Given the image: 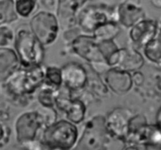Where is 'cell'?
Masks as SVG:
<instances>
[{
    "mask_svg": "<svg viewBox=\"0 0 161 150\" xmlns=\"http://www.w3.org/2000/svg\"><path fill=\"white\" fill-rule=\"evenodd\" d=\"M14 3L13 1L0 2V23L2 25L17 20V17L14 9Z\"/></svg>",
    "mask_w": 161,
    "mask_h": 150,
    "instance_id": "22",
    "label": "cell"
},
{
    "mask_svg": "<svg viewBox=\"0 0 161 150\" xmlns=\"http://www.w3.org/2000/svg\"><path fill=\"white\" fill-rule=\"evenodd\" d=\"M117 16L118 21L127 28H133L137 24L146 19L145 11L130 2H124L119 5Z\"/></svg>",
    "mask_w": 161,
    "mask_h": 150,
    "instance_id": "16",
    "label": "cell"
},
{
    "mask_svg": "<svg viewBox=\"0 0 161 150\" xmlns=\"http://www.w3.org/2000/svg\"><path fill=\"white\" fill-rule=\"evenodd\" d=\"M105 81L116 94H124L131 88L133 79L128 72L113 68L107 72Z\"/></svg>",
    "mask_w": 161,
    "mask_h": 150,
    "instance_id": "15",
    "label": "cell"
},
{
    "mask_svg": "<svg viewBox=\"0 0 161 150\" xmlns=\"http://www.w3.org/2000/svg\"><path fill=\"white\" fill-rule=\"evenodd\" d=\"M126 142L135 146L161 148V130L157 124H146L130 134Z\"/></svg>",
    "mask_w": 161,
    "mask_h": 150,
    "instance_id": "11",
    "label": "cell"
},
{
    "mask_svg": "<svg viewBox=\"0 0 161 150\" xmlns=\"http://www.w3.org/2000/svg\"><path fill=\"white\" fill-rule=\"evenodd\" d=\"M44 124L43 117L38 112H27L16 123L17 140L20 145L35 141L39 129Z\"/></svg>",
    "mask_w": 161,
    "mask_h": 150,
    "instance_id": "7",
    "label": "cell"
},
{
    "mask_svg": "<svg viewBox=\"0 0 161 150\" xmlns=\"http://www.w3.org/2000/svg\"><path fill=\"white\" fill-rule=\"evenodd\" d=\"M45 83V71L40 65L20 68L6 80V86L10 94L17 96L32 94Z\"/></svg>",
    "mask_w": 161,
    "mask_h": 150,
    "instance_id": "1",
    "label": "cell"
},
{
    "mask_svg": "<svg viewBox=\"0 0 161 150\" xmlns=\"http://www.w3.org/2000/svg\"><path fill=\"white\" fill-rule=\"evenodd\" d=\"M124 150H145V149H143L142 146H135V145H130V146H127V147Z\"/></svg>",
    "mask_w": 161,
    "mask_h": 150,
    "instance_id": "29",
    "label": "cell"
},
{
    "mask_svg": "<svg viewBox=\"0 0 161 150\" xmlns=\"http://www.w3.org/2000/svg\"><path fill=\"white\" fill-rule=\"evenodd\" d=\"M55 105L60 110L65 113L67 118L71 123L80 124L84 119L86 106L83 102L78 99L62 97L58 94L55 101Z\"/></svg>",
    "mask_w": 161,
    "mask_h": 150,
    "instance_id": "14",
    "label": "cell"
},
{
    "mask_svg": "<svg viewBox=\"0 0 161 150\" xmlns=\"http://www.w3.org/2000/svg\"><path fill=\"white\" fill-rule=\"evenodd\" d=\"M31 31L43 46L53 43L57 39L59 25L57 17L51 12L41 11L30 22Z\"/></svg>",
    "mask_w": 161,
    "mask_h": 150,
    "instance_id": "6",
    "label": "cell"
},
{
    "mask_svg": "<svg viewBox=\"0 0 161 150\" xmlns=\"http://www.w3.org/2000/svg\"><path fill=\"white\" fill-rule=\"evenodd\" d=\"M57 91L52 89L47 86V87L43 88L42 91L39 92L38 99L39 102L42 104L43 106L47 108H52L55 105V101L58 94H57Z\"/></svg>",
    "mask_w": 161,
    "mask_h": 150,
    "instance_id": "23",
    "label": "cell"
},
{
    "mask_svg": "<svg viewBox=\"0 0 161 150\" xmlns=\"http://www.w3.org/2000/svg\"><path fill=\"white\" fill-rule=\"evenodd\" d=\"M117 21V12L106 5H90L82 9L79 16L80 28L87 33H94L106 24Z\"/></svg>",
    "mask_w": 161,
    "mask_h": 150,
    "instance_id": "4",
    "label": "cell"
},
{
    "mask_svg": "<svg viewBox=\"0 0 161 150\" xmlns=\"http://www.w3.org/2000/svg\"><path fill=\"white\" fill-rule=\"evenodd\" d=\"M85 1H58V17L62 26L71 28L76 23V13Z\"/></svg>",
    "mask_w": 161,
    "mask_h": 150,
    "instance_id": "18",
    "label": "cell"
},
{
    "mask_svg": "<svg viewBox=\"0 0 161 150\" xmlns=\"http://www.w3.org/2000/svg\"><path fill=\"white\" fill-rule=\"evenodd\" d=\"M20 58L15 51L9 48L0 50V77L5 82L20 69Z\"/></svg>",
    "mask_w": 161,
    "mask_h": 150,
    "instance_id": "17",
    "label": "cell"
},
{
    "mask_svg": "<svg viewBox=\"0 0 161 150\" xmlns=\"http://www.w3.org/2000/svg\"><path fill=\"white\" fill-rule=\"evenodd\" d=\"M14 39V33L7 26L1 25L0 28V45L2 48L9 45Z\"/></svg>",
    "mask_w": 161,
    "mask_h": 150,
    "instance_id": "26",
    "label": "cell"
},
{
    "mask_svg": "<svg viewBox=\"0 0 161 150\" xmlns=\"http://www.w3.org/2000/svg\"><path fill=\"white\" fill-rule=\"evenodd\" d=\"M43 47L31 31L21 29L17 33L15 47L23 68L42 64L45 55Z\"/></svg>",
    "mask_w": 161,
    "mask_h": 150,
    "instance_id": "2",
    "label": "cell"
},
{
    "mask_svg": "<svg viewBox=\"0 0 161 150\" xmlns=\"http://www.w3.org/2000/svg\"><path fill=\"white\" fill-rule=\"evenodd\" d=\"M36 1L33 0H19L15 2V9L19 15L28 17L36 7Z\"/></svg>",
    "mask_w": 161,
    "mask_h": 150,
    "instance_id": "24",
    "label": "cell"
},
{
    "mask_svg": "<svg viewBox=\"0 0 161 150\" xmlns=\"http://www.w3.org/2000/svg\"><path fill=\"white\" fill-rule=\"evenodd\" d=\"M107 64L116 69L126 71L139 69L144 64L142 56L135 50L119 49L108 61Z\"/></svg>",
    "mask_w": 161,
    "mask_h": 150,
    "instance_id": "10",
    "label": "cell"
},
{
    "mask_svg": "<svg viewBox=\"0 0 161 150\" xmlns=\"http://www.w3.org/2000/svg\"><path fill=\"white\" fill-rule=\"evenodd\" d=\"M45 83L47 86L57 90L63 83L61 69L57 67H48L45 71Z\"/></svg>",
    "mask_w": 161,
    "mask_h": 150,
    "instance_id": "21",
    "label": "cell"
},
{
    "mask_svg": "<svg viewBox=\"0 0 161 150\" xmlns=\"http://www.w3.org/2000/svg\"><path fill=\"white\" fill-rule=\"evenodd\" d=\"M109 135L105 126V119L95 116L86 124L82 138L73 150H106Z\"/></svg>",
    "mask_w": 161,
    "mask_h": 150,
    "instance_id": "5",
    "label": "cell"
},
{
    "mask_svg": "<svg viewBox=\"0 0 161 150\" xmlns=\"http://www.w3.org/2000/svg\"><path fill=\"white\" fill-rule=\"evenodd\" d=\"M62 81L64 86L72 91L84 87L88 81L86 69L76 62H69L61 68Z\"/></svg>",
    "mask_w": 161,
    "mask_h": 150,
    "instance_id": "12",
    "label": "cell"
},
{
    "mask_svg": "<svg viewBox=\"0 0 161 150\" xmlns=\"http://www.w3.org/2000/svg\"><path fill=\"white\" fill-rule=\"evenodd\" d=\"M128 109L118 108L112 111L105 118V126L108 134L118 139L127 141L130 135V124L133 118Z\"/></svg>",
    "mask_w": 161,
    "mask_h": 150,
    "instance_id": "8",
    "label": "cell"
},
{
    "mask_svg": "<svg viewBox=\"0 0 161 150\" xmlns=\"http://www.w3.org/2000/svg\"><path fill=\"white\" fill-rule=\"evenodd\" d=\"M77 138V127L72 123L61 119L47 126L41 140L51 147L70 150L75 148Z\"/></svg>",
    "mask_w": 161,
    "mask_h": 150,
    "instance_id": "3",
    "label": "cell"
},
{
    "mask_svg": "<svg viewBox=\"0 0 161 150\" xmlns=\"http://www.w3.org/2000/svg\"><path fill=\"white\" fill-rule=\"evenodd\" d=\"M120 28L116 23H108L97 28L94 33L93 37L97 42L112 41L119 33Z\"/></svg>",
    "mask_w": 161,
    "mask_h": 150,
    "instance_id": "20",
    "label": "cell"
},
{
    "mask_svg": "<svg viewBox=\"0 0 161 150\" xmlns=\"http://www.w3.org/2000/svg\"><path fill=\"white\" fill-rule=\"evenodd\" d=\"M26 150H61L45 144L42 140H35L23 145Z\"/></svg>",
    "mask_w": 161,
    "mask_h": 150,
    "instance_id": "27",
    "label": "cell"
},
{
    "mask_svg": "<svg viewBox=\"0 0 161 150\" xmlns=\"http://www.w3.org/2000/svg\"><path fill=\"white\" fill-rule=\"evenodd\" d=\"M151 3H152L156 7L161 8V1H152Z\"/></svg>",
    "mask_w": 161,
    "mask_h": 150,
    "instance_id": "31",
    "label": "cell"
},
{
    "mask_svg": "<svg viewBox=\"0 0 161 150\" xmlns=\"http://www.w3.org/2000/svg\"><path fill=\"white\" fill-rule=\"evenodd\" d=\"M157 125L161 130V108L158 110L157 114Z\"/></svg>",
    "mask_w": 161,
    "mask_h": 150,
    "instance_id": "30",
    "label": "cell"
},
{
    "mask_svg": "<svg viewBox=\"0 0 161 150\" xmlns=\"http://www.w3.org/2000/svg\"><path fill=\"white\" fill-rule=\"evenodd\" d=\"M74 52L90 62L106 63L99 43L93 36H80L72 44Z\"/></svg>",
    "mask_w": 161,
    "mask_h": 150,
    "instance_id": "9",
    "label": "cell"
},
{
    "mask_svg": "<svg viewBox=\"0 0 161 150\" xmlns=\"http://www.w3.org/2000/svg\"><path fill=\"white\" fill-rule=\"evenodd\" d=\"M144 53L149 61L161 66V31L160 29L157 37L144 47Z\"/></svg>",
    "mask_w": 161,
    "mask_h": 150,
    "instance_id": "19",
    "label": "cell"
},
{
    "mask_svg": "<svg viewBox=\"0 0 161 150\" xmlns=\"http://www.w3.org/2000/svg\"><path fill=\"white\" fill-rule=\"evenodd\" d=\"M9 135H10V130L9 127L5 124H2L1 126V147H3L6 144H7L8 141L9 139Z\"/></svg>",
    "mask_w": 161,
    "mask_h": 150,
    "instance_id": "28",
    "label": "cell"
},
{
    "mask_svg": "<svg viewBox=\"0 0 161 150\" xmlns=\"http://www.w3.org/2000/svg\"><path fill=\"white\" fill-rule=\"evenodd\" d=\"M157 31H159L158 24L156 20L145 19L131 28L130 36L134 43L145 47L157 37Z\"/></svg>",
    "mask_w": 161,
    "mask_h": 150,
    "instance_id": "13",
    "label": "cell"
},
{
    "mask_svg": "<svg viewBox=\"0 0 161 150\" xmlns=\"http://www.w3.org/2000/svg\"><path fill=\"white\" fill-rule=\"evenodd\" d=\"M99 47H100L101 51L105 58L106 63H108V61L109 58L117 51L119 49L116 47V44L113 41H105V42H98Z\"/></svg>",
    "mask_w": 161,
    "mask_h": 150,
    "instance_id": "25",
    "label": "cell"
}]
</instances>
